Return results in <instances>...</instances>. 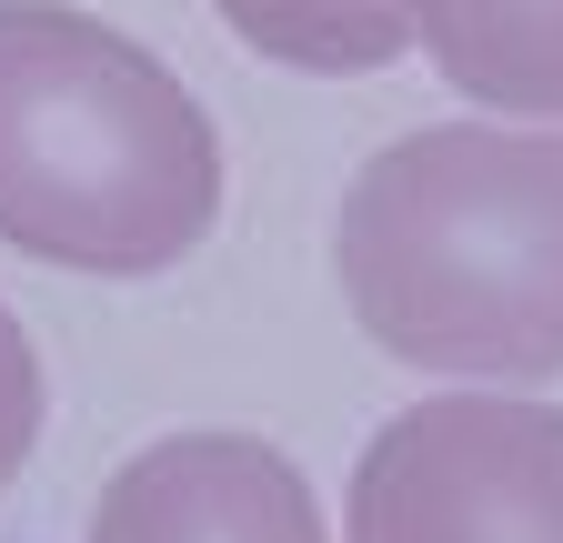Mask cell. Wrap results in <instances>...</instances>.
<instances>
[{"label":"cell","mask_w":563,"mask_h":543,"mask_svg":"<svg viewBox=\"0 0 563 543\" xmlns=\"http://www.w3.org/2000/svg\"><path fill=\"white\" fill-rule=\"evenodd\" d=\"M342 302L412 373L533 392L563 373V131H402L342 191Z\"/></svg>","instance_id":"6da1fadb"},{"label":"cell","mask_w":563,"mask_h":543,"mask_svg":"<svg viewBox=\"0 0 563 543\" xmlns=\"http://www.w3.org/2000/svg\"><path fill=\"white\" fill-rule=\"evenodd\" d=\"M222 222L211 111L141 41L60 0H0V242L141 282Z\"/></svg>","instance_id":"7a4b0ae2"},{"label":"cell","mask_w":563,"mask_h":543,"mask_svg":"<svg viewBox=\"0 0 563 543\" xmlns=\"http://www.w3.org/2000/svg\"><path fill=\"white\" fill-rule=\"evenodd\" d=\"M342 543H563V402L473 383L352 453Z\"/></svg>","instance_id":"3957f363"},{"label":"cell","mask_w":563,"mask_h":543,"mask_svg":"<svg viewBox=\"0 0 563 543\" xmlns=\"http://www.w3.org/2000/svg\"><path fill=\"white\" fill-rule=\"evenodd\" d=\"M91 543H332L292 453L262 433H162L141 443L101 503Z\"/></svg>","instance_id":"277c9868"},{"label":"cell","mask_w":563,"mask_h":543,"mask_svg":"<svg viewBox=\"0 0 563 543\" xmlns=\"http://www.w3.org/2000/svg\"><path fill=\"white\" fill-rule=\"evenodd\" d=\"M433 71L514 121H563V0H422Z\"/></svg>","instance_id":"5b68a950"},{"label":"cell","mask_w":563,"mask_h":543,"mask_svg":"<svg viewBox=\"0 0 563 543\" xmlns=\"http://www.w3.org/2000/svg\"><path fill=\"white\" fill-rule=\"evenodd\" d=\"M262 60L282 71H322V81H352V71H383V60L412 51L422 31V0H211Z\"/></svg>","instance_id":"8992f818"},{"label":"cell","mask_w":563,"mask_h":543,"mask_svg":"<svg viewBox=\"0 0 563 543\" xmlns=\"http://www.w3.org/2000/svg\"><path fill=\"white\" fill-rule=\"evenodd\" d=\"M41 413H51L41 353H31V332L0 312V494H11V484H21V463L41 453Z\"/></svg>","instance_id":"52a82bcc"}]
</instances>
